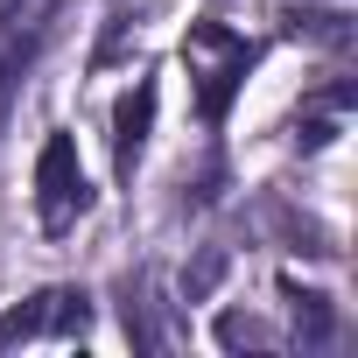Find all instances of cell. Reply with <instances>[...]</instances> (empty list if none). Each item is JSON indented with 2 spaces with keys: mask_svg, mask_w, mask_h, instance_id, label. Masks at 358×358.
I'll return each instance as SVG.
<instances>
[{
  "mask_svg": "<svg viewBox=\"0 0 358 358\" xmlns=\"http://www.w3.org/2000/svg\"><path fill=\"white\" fill-rule=\"evenodd\" d=\"M253 57H260V50H253L246 36H232L225 22H190L183 64H190V78H197V113H204V127H218V120L232 113V92L246 85Z\"/></svg>",
  "mask_w": 358,
  "mask_h": 358,
  "instance_id": "6da1fadb",
  "label": "cell"
},
{
  "mask_svg": "<svg viewBox=\"0 0 358 358\" xmlns=\"http://www.w3.org/2000/svg\"><path fill=\"white\" fill-rule=\"evenodd\" d=\"M85 211H92L85 162H78V141L57 127L43 141V155H36V218H43V232H71Z\"/></svg>",
  "mask_w": 358,
  "mask_h": 358,
  "instance_id": "7a4b0ae2",
  "label": "cell"
},
{
  "mask_svg": "<svg viewBox=\"0 0 358 358\" xmlns=\"http://www.w3.org/2000/svg\"><path fill=\"white\" fill-rule=\"evenodd\" d=\"M85 295L78 288H43L29 302H15L8 316H0V351L8 344H29V337H50V330H85Z\"/></svg>",
  "mask_w": 358,
  "mask_h": 358,
  "instance_id": "3957f363",
  "label": "cell"
},
{
  "mask_svg": "<svg viewBox=\"0 0 358 358\" xmlns=\"http://www.w3.org/2000/svg\"><path fill=\"white\" fill-rule=\"evenodd\" d=\"M148 127H155V78H141V85L113 106V162H120V176H134V162H141V148H148Z\"/></svg>",
  "mask_w": 358,
  "mask_h": 358,
  "instance_id": "277c9868",
  "label": "cell"
},
{
  "mask_svg": "<svg viewBox=\"0 0 358 358\" xmlns=\"http://www.w3.org/2000/svg\"><path fill=\"white\" fill-rule=\"evenodd\" d=\"M50 15H57V0H50V8L8 43V50H0V127H8V113H15V92L29 85V71H36V57H43V43H50Z\"/></svg>",
  "mask_w": 358,
  "mask_h": 358,
  "instance_id": "5b68a950",
  "label": "cell"
},
{
  "mask_svg": "<svg viewBox=\"0 0 358 358\" xmlns=\"http://www.w3.org/2000/svg\"><path fill=\"white\" fill-rule=\"evenodd\" d=\"M281 288H288V302H295V330H302L309 344H330V330H337V323H330V302L309 295V288H295V281H281Z\"/></svg>",
  "mask_w": 358,
  "mask_h": 358,
  "instance_id": "8992f818",
  "label": "cell"
},
{
  "mask_svg": "<svg viewBox=\"0 0 358 358\" xmlns=\"http://www.w3.org/2000/svg\"><path fill=\"white\" fill-rule=\"evenodd\" d=\"M288 22H295V36H309V43H330V50L351 43V22H344L337 8H302V15H288Z\"/></svg>",
  "mask_w": 358,
  "mask_h": 358,
  "instance_id": "52a82bcc",
  "label": "cell"
},
{
  "mask_svg": "<svg viewBox=\"0 0 358 358\" xmlns=\"http://www.w3.org/2000/svg\"><path fill=\"white\" fill-rule=\"evenodd\" d=\"M218 344H267V323H253V316H218Z\"/></svg>",
  "mask_w": 358,
  "mask_h": 358,
  "instance_id": "ba28073f",
  "label": "cell"
}]
</instances>
